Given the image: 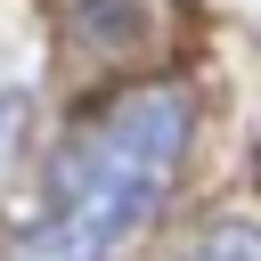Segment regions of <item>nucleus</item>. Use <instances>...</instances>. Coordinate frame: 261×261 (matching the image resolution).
I'll return each mask as SVG.
<instances>
[{
	"label": "nucleus",
	"mask_w": 261,
	"mask_h": 261,
	"mask_svg": "<svg viewBox=\"0 0 261 261\" xmlns=\"http://www.w3.org/2000/svg\"><path fill=\"white\" fill-rule=\"evenodd\" d=\"M188 122H196L188 90H171V82H147L130 98H114L57 155L49 212L33 220L16 261H114L122 245H139L147 220L171 196V171L188 155Z\"/></svg>",
	"instance_id": "1"
},
{
	"label": "nucleus",
	"mask_w": 261,
	"mask_h": 261,
	"mask_svg": "<svg viewBox=\"0 0 261 261\" xmlns=\"http://www.w3.org/2000/svg\"><path fill=\"white\" fill-rule=\"evenodd\" d=\"M188 261H261V220H220V228H204Z\"/></svg>",
	"instance_id": "2"
},
{
	"label": "nucleus",
	"mask_w": 261,
	"mask_h": 261,
	"mask_svg": "<svg viewBox=\"0 0 261 261\" xmlns=\"http://www.w3.org/2000/svg\"><path fill=\"white\" fill-rule=\"evenodd\" d=\"M16 122H24V90H0V163L16 147Z\"/></svg>",
	"instance_id": "3"
}]
</instances>
